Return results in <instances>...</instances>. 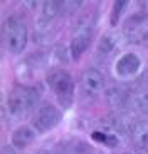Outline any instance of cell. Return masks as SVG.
I'll return each instance as SVG.
<instances>
[{"instance_id": "cell-13", "label": "cell", "mask_w": 148, "mask_h": 154, "mask_svg": "<svg viewBox=\"0 0 148 154\" xmlns=\"http://www.w3.org/2000/svg\"><path fill=\"white\" fill-rule=\"evenodd\" d=\"M118 35L116 34H105L101 38H99V44H98V50H99V54L106 55V54H111L114 49L118 47Z\"/></svg>"}, {"instance_id": "cell-15", "label": "cell", "mask_w": 148, "mask_h": 154, "mask_svg": "<svg viewBox=\"0 0 148 154\" xmlns=\"http://www.w3.org/2000/svg\"><path fill=\"white\" fill-rule=\"evenodd\" d=\"M93 139L94 141H101V143H105L108 147H116L118 144V137L114 134H111V132H93Z\"/></svg>"}, {"instance_id": "cell-20", "label": "cell", "mask_w": 148, "mask_h": 154, "mask_svg": "<svg viewBox=\"0 0 148 154\" xmlns=\"http://www.w3.org/2000/svg\"><path fill=\"white\" fill-rule=\"evenodd\" d=\"M35 154H51V152H49V151H37Z\"/></svg>"}, {"instance_id": "cell-14", "label": "cell", "mask_w": 148, "mask_h": 154, "mask_svg": "<svg viewBox=\"0 0 148 154\" xmlns=\"http://www.w3.org/2000/svg\"><path fill=\"white\" fill-rule=\"evenodd\" d=\"M130 37L131 42L148 40V23H143V20H140L138 23H130Z\"/></svg>"}, {"instance_id": "cell-3", "label": "cell", "mask_w": 148, "mask_h": 154, "mask_svg": "<svg viewBox=\"0 0 148 154\" xmlns=\"http://www.w3.org/2000/svg\"><path fill=\"white\" fill-rule=\"evenodd\" d=\"M47 84L52 89V92L59 97H72V91H74V81L71 74L64 69H54L47 74Z\"/></svg>"}, {"instance_id": "cell-6", "label": "cell", "mask_w": 148, "mask_h": 154, "mask_svg": "<svg viewBox=\"0 0 148 154\" xmlns=\"http://www.w3.org/2000/svg\"><path fill=\"white\" fill-rule=\"evenodd\" d=\"M82 85H84L86 92L91 94V96H96V94L103 92L106 87V79L103 75L101 70L98 69H88L82 74Z\"/></svg>"}, {"instance_id": "cell-11", "label": "cell", "mask_w": 148, "mask_h": 154, "mask_svg": "<svg viewBox=\"0 0 148 154\" xmlns=\"http://www.w3.org/2000/svg\"><path fill=\"white\" fill-rule=\"evenodd\" d=\"M59 14H61V2H44L39 22H37L39 27H46L47 23H51Z\"/></svg>"}, {"instance_id": "cell-7", "label": "cell", "mask_w": 148, "mask_h": 154, "mask_svg": "<svg viewBox=\"0 0 148 154\" xmlns=\"http://www.w3.org/2000/svg\"><path fill=\"white\" fill-rule=\"evenodd\" d=\"M140 57L135 54H125L123 57H120V60L116 62V74L118 77H133L135 74H138L140 70Z\"/></svg>"}, {"instance_id": "cell-19", "label": "cell", "mask_w": 148, "mask_h": 154, "mask_svg": "<svg viewBox=\"0 0 148 154\" xmlns=\"http://www.w3.org/2000/svg\"><path fill=\"white\" fill-rule=\"evenodd\" d=\"M141 7H143V14H148V2H141Z\"/></svg>"}, {"instance_id": "cell-10", "label": "cell", "mask_w": 148, "mask_h": 154, "mask_svg": "<svg viewBox=\"0 0 148 154\" xmlns=\"http://www.w3.org/2000/svg\"><path fill=\"white\" fill-rule=\"evenodd\" d=\"M35 134H37V131L31 126L19 127V129H15V131L12 132V146L14 147H27L35 139Z\"/></svg>"}, {"instance_id": "cell-1", "label": "cell", "mask_w": 148, "mask_h": 154, "mask_svg": "<svg viewBox=\"0 0 148 154\" xmlns=\"http://www.w3.org/2000/svg\"><path fill=\"white\" fill-rule=\"evenodd\" d=\"M2 38L5 42L8 52L12 54H20L29 40V34H27V27L17 17H8L5 19L4 25H2Z\"/></svg>"}, {"instance_id": "cell-17", "label": "cell", "mask_w": 148, "mask_h": 154, "mask_svg": "<svg viewBox=\"0 0 148 154\" xmlns=\"http://www.w3.org/2000/svg\"><path fill=\"white\" fill-rule=\"evenodd\" d=\"M82 5V2H78V0H71V2H61V12L64 14H72L74 10H78Z\"/></svg>"}, {"instance_id": "cell-21", "label": "cell", "mask_w": 148, "mask_h": 154, "mask_svg": "<svg viewBox=\"0 0 148 154\" xmlns=\"http://www.w3.org/2000/svg\"><path fill=\"white\" fill-rule=\"evenodd\" d=\"M81 154H89V152H81Z\"/></svg>"}, {"instance_id": "cell-2", "label": "cell", "mask_w": 148, "mask_h": 154, "mask_svg": "<svg viewBox=\"0 0 148 154\" xmlns=\"http://www.w3.org/2000/svg\"><path fill=\"white\" fill-rule=\"evenodd\" d=\"M37 100H39V96L35 91L27 87H17L7 97V111L14 117H22L34 109Z\"/></svg>"}, {"instance_id": "cell-12", "label": "cell", "mask_w": 148, "mask_h": 154, "mask_svg": "<svg viewBox=\"0 0 148 154\" xmlns=\"http://www.w3.org/2000/svg\"><path fill=\"white\" fill-rule=\"evenodd\" d=\"M128 107L135 109V111H146L148 112V89L133 91L131 96H130Z\"/></svg>"}, {"instance_id": "cell-18", "label": "cell", "mask_w": 148, "mask_h": 154, "mask_svg": "<svg viewBox=\"0 0 148 154\" xmlns=\"http://www.w3.org/2000/svg\"><path fill=\"white\" fill-rule=\"evenodd\" d=\"M2 154H17V151L14 146H4L2 147Z\"/></svg>"}, {"instance_id": "cell-4", "label": "cell", "mask_w": 148, "mask_h": 154, "mask_svg": "<svg viewBox=\"0 0 148 154\" xmlns=\"http://www.w3.org/2000/svg\"><path fill=\"white\" fill-rule=\"evenodd\" d=\"M61 121V112L51 104L40 106L34 114V121H32V127L37 132H47L52 127H56Z\"/></svg>"}, {"instance_id": "cell-5", "label": "cell", "mask_w": 148, "mask_h": 154, "mask_svg": "<svg viewBox=\"0 0 148 154\" xmlns=\"http://www.w3.org/2000/svg\"><path fill=\"white\" fill-rule=\"evenodd\" d=\"M91 38H93V27H91V25H81V27L76 30L72 40H71L69 54L72 55L74 59H79L82 55V52L89 47Z\"/></svg>"}, {"instance_id": "cell-16", "label": "cell", "mask_w": 148, "mask_h": 154, "mask_svg": "<svg viewBox=\"0 0 148 154\" xmlns=\"http://www.w3.org/2000/svg\"><path fill=\"white\" fill-rule=\"evenodd\" d=\"M126 8V2L125 0H118V2H114L113 5V15H111V25H116L118 20H120L121 17V12Z\"/></svg>"}, {"instance_id": "cell-9", "label": "cell", "mask_w": 148, "mask_h": 154, "mask_svg": "<svg viewBox=\"0 0 148 154\" xmlns=\"http://www.w3.org/2000/svg\"><path fill=\"white\" fill-rule=\"evenodd\" d=\"M135 147L138 149H148V121H137L130 132Z\"/></svg>"}, {"instance_id": "cell-8", "label": "cell", "mask_w": 148, "mask_h": 154, "mask_svg": "<svg viewBox=\"0 0 148 154\" xmlns=\"http://www.w3.org/2000/svg\"><path fill=\"white\" fill-rule=\"evenodd\" d=\"M130 96H131V92L126 91V89L111 87V89H108V92H106V100H108V104L111 106V107L121 109V107H128Z\"/></svg>"}]
</instances>
